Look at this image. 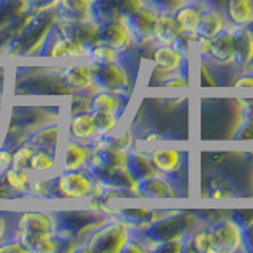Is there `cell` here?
<instances>
[{
    "label": "cell",
    "instance_id": "74e56055",
    "mask_svg": "<svg viewBox=\"0 0 253 253\" xmlns=\"http://www.w3.org/2000/svg\"><path fill=\"white\" fill-rule=\"evenodd\" d=\"M0 252H8V253H30V249L27 247L22 241L13 237L11 241H3V244H0Z\"/></svg>",
    "mask_w": 253,
    "mask_h": 253
},
{
    "label": "cell",
    "instance_id": "f6af8a7d",
    "mask_svg": "<svg viewBox=\"0 0 253 253\" xmlns=\"http://www.w3.org/2000/svg\"><path fill=\"white\" fill-rule=\"evenodd\" d=\"M144 144H157V142H162V136L158 133H149L142 138Z\"/></svg>",
    "mask_w": 253,
    "mask_h": 253
},
{
    "label": "cell",
    "instance_id": "52a82bcc",
    "mask_svg": "<svg viewBox=\"0 0 253 253\" xmlns=\"http://www.w3.org/2000/svg\"><path fill=\"white\" fill-rule=\"evenodd\" d=\"M158 18V13L154 11L152 8L147 6L146 3H142L141 8H138L136 11L124 16L125 26L128 27L130 35L133 38L134 44H146V43H154L152 40V30L155 19Z\"/></svg>",
    "mask_w": 253,
    "mask_h": 253
},
{
    "label": "cell",
    "instance_id": "6da1fadb",
    "mask_svg": "<svg viewBox=\"0 0 253 253\" xmlns=\"http://www.w3.org/2000/svg\"><path fill=\"white\" fill-rule=\"evenodd\" d=\"M192 221L193 215L188 212L182 211H172L169 213H163L160 218L152 221L144 231L136 233L141 241L144 242L147 250H152L155 244H160L165 241L174 239V237H180L185 233L192 231Z\"/></svg>",
    "mask_w": 253,
    "mask_h": 253
},
{
    "label": "cell",
    "instance_id": "4fadbf2b",
    "mask_svg": "<svg viewBox=\"0 0 253 253\" xmlns=\"http://www.w3.org/2000/svg\"><path fill=\"white\" fill-rule=\"evenodd\" d=\"M133 196L150 198V200H169V198H177V190L168 177L157 174V176L138 180Z\"/></svg>",
    "mask_w": 253,
    "mask_h": 253
},
{
    "label": "cell",
    "instance_id": "d6986e66",
    "mask_svg": "<svg viewBox=\"0 0 253 253\" xmlns=\"http://www.w3.org/2000/svg\"><path fill=\"white\" fill-rule=\"evenodd\" d=\"M182 55L176 47L171 44H155V49L152 54V60L157 65V68L163 71L166 75L179 73V68L184 62Z\"/></svg>",
    "mask_w": 253,
    "mask_h": 253
},
{
    "label": "cell",
    "instance_id": "277c9868",
    "mask_svg": "<svg viewBox=\"0 0 253 253\" xmlns=\"http://www.w3.org/2000/svg\"><path fill=\"white\" fill-rule=\"evenodd\" d=\"M95 90H108L117 95L130 92V78L126 70L119 62L114 63H90Z\"/></svg>",
    "mask_w": 253,
    "mask_h": 253
},
{
    "label": "cell",
    "instance_id": "8d00e7d4",
    "mask_svg": "<svg viewBox=\"0 0 253 253\" xmlns=\"http://www.w3.org/2000/svg\"><path fill=\"white\" fill-rule=\"evenodd\" d=\"M241 252L253 253V221L241 226Z\"/></svg>",
    "mask_w": 253,
    "mask_h": 253
},
{
    "label": "cell",
    "instance_id": "ffe728a7",
    "mask_svg": "<svg viewBox=\"0 0 253 253\" xmlns=\"http://www.w3.org/2000/svg\"><path fill=\"white\" fill-rule=\"evenodd\" d=\"M60 126L59 125H49L44 128L35 131L27 139V144L34 147L35 150H44L52 155H57V150L60 149Z\"/></svg>",
    "mask_w": 253,
    "mask_h": 253
},
{
    "label": "cell",
    "instance_id": "1f68e13d",
    "mask_svg": "<svg viewBox=\"0 0 253 253\" xmlns=\"http://www.w3.org/2000/svg\"><path fill=\"white\" fill-rule=\"evenodd\" d=\"M147 6L152 8L158 14H169L172 16L179 8L187 5L190 0H142Z\"/></svg>",
    "mask_w": 253,
    "mask_h": 253
},
{
    "label": "cell",
    "instance_id": "2e32d148",
    "mask_svg": "<svg viewBox=\"0 0 253 253\" xmlns=\"http://www.w3.org/2000/svg\"><path fill=\"white\" fill-rule=\"evenodd\" d=\"M67 131L68 138L85 142V144L97 138V125H95V116L92 111L87 109L71 114L67 124Z\"/></svg>",
    "mask_w": 253,
    "mask_h": 253
},
{
    "label": "cell",
    "instance_id": "7bdbcfd3",
    "mask_svg": "<svg viewBox=\"0 0 253 253\" xmlns=\"http://www.w3.org/2000/svg\"><path fill=\"white\" fill-rule=\"evenodd\" d=\"M200 85L201 87H215L217 83L215 79L212 78V73L209 68L204 65V60L200 62Z\"/></svg>",
    "mask_w": 253,
    "mask_h": 253
},
{
    "label": "cell",
    "instance_id": "f35d334b",
    "mask_svg": "<svg viewBox=\"0 0 253 253\" xmlns=\"http://www.w3.org/2000/svg\"><path fill=\"white\" fill-rule=\"evenodd\" d=\"M231 217L236 223H237V226H244V225H247V223H252L253 221V208H244V209H234V211H231Z\"/></svg>",
    "mask_w": 253,
    "mask_h": 253
},
{
    "label": "cell",
    "instance_id": "30bf717a",
    "mask_svg": "<svg viewBox=\"0 0 253 253\" xmlns=\"http://www.w3.org/2000/svg\"><path fill=\"white\" fill-rule=\"evenodd\" d=\"M228 19L223 10L209 2H204L201 8L200 21L196 26V43L209 42L212 37H215L218 32L228 26Z\"/></svg>",
    "mask_w": 253,
    "mask_h": 253
},
{
    "label": "cell",
    "instance_id": "44dd1931",
    "mask_svg": "<svg viewBox=\"0 0 253 253\" xmlns=\"http://www.w3.org/2000/svg\"><path fill=\"white\" fill-rule=\"evenodd\" d=\"M203 5H204L203 0H190L187 5L179 8V10L172 14L182 34L196 37V26H198V21H200Z\"/></svg>",
    "mask_w": 253,
    "mask_h": 253
},
{
    "label": "cell",
    "instance_id": "f1b7e54d",
    "mask_svg": "<svg viewBox=\"0 0 253 253\" xmlns=\"http://www.w3.org/2000/svg\"><path fill=\"white\" fill-rule=\"evenodd\" d=\"M231 142L239 146L241 150L253 152V121L241 117L239 124L236 125V128L233 131Z\"/></svg>",
    "mask_w": 253,
    "mask_h": 253
},
{
    "label": "cell",
    "instance_id": "3957f363",
    "mask_svg": "<svg viewBox=\"0 0 253 253\" xmlns=\"http://www.w3.org/2000/svg\"><path fill=\"white\" fill-rule=\"evenodd\" d=\"M131 229L128 225L119 220H106L98 226L87 239V247L84 252H101V253H119L122 252L124 245L130 239Z\"/></svg>",
    "mask_w": 253,
    "mask_h": 253
},
{
    "label": "cell",
    "instance_id": "cb8c5ba5",
    "mask_svg": "<svg viewBox=\"0 0 253 253\" xmlns=\"http://www.w3.org/2000/svg\"><path fill=\"white\" fill-rule=\"evenodd\" d=\"M180 34V29L177 26L174 16L169 14H158L155 19L154 30H152V40L155 44H172Z\"/></svg>",
    "mask_w": 253,
    "mask_h": 253
},
{
    "label": "cell",
    "instance_id": "7402d4cb",
    "mask_svg": "<svg viewBox=\"0 0 253 253\" xmlns=\"http://www.w3.org/2000/svg\"><path fill=\"white\" fill-rule=\"evenodd\" d=\"M223 13L231 26L253 24V0H225Z\"/></svg>",
    "mask_w": 253,
    "mask_h": 253
},
{
    "label": "cell",
    "instance_id": "ee69618b",
    "mask_svg": "<svg viewBox=\"0 0 253 253\" xmlns=\"http://www.w3.org/2000/svg\"><path fill=\"white\" fill-rule=\"evenodd\" d=\"M11 157L13 152L8 147H0V171H5L11 166Z\"/></svg>",
    "mask_w": 253,
    "mask_h": 253
},
{
    "label": "cell",
    "instance_id": "f546056e",
    "mask_svg": "<svg viewBox=\"0 0 253 253\" xmlns=\"http://www.w3.org/2000/svg\"><path fill=\"white\" fill-rule=\"evenodd\" d=\"M55 169V155L44 152V150H35L34 155H32L27 171L29 172H35L38 176H46V174H51Z\"/></svg>",
    "mask_w": 253,
    "mask_h": 253
},
{
    "label": "cell",
    "instance_id": "7c38bea8",
    "mask_svg": "<svg viewBox=\"0 0 253 253\" xmlns=\"http://www.w3.org/2000/svg\"><path fill=\"white\" fill-rule=\"evenodd\" d=\"M233 52L237 73L249 70V62L253 54V24L250 26H231Z\"/></svg>",
    "mask_w": 253,
    "mask_h": 253
},
{
    "label": "cell",
    "instance_id": "ba28073f",
    "mask_svg": "<svg viewBox=\"0 0 253 253\" xmlns=\"http://www.w3.org/2000/svg\"><path fill=\"white\" fill-rule=\"evenodd\" d=\"M142 0H93L92 19L98 22L121 19L142 6Z\"/></svg>",
    "mask_w": 253,
    "mask_h": 253
},
{
    "label": "cell",
    "instance_id": "4316f807",
    "mask_svg": "<svg viewBox=\"0 0 253 253\" xmlns=\"http://www.w3.org/2000/svg\"><path fill=\"white\" fill-rule=\"evenodd\" d=\"M5 179V184L8 187V192L18 193V195H27L30 187V176L27 169H18V168H8L2 172Z\"/></svg>",
    "mask_w": 253,
    "mask_h": 253
},
{
    "label": "cell",
    "instance_id": "603a6c76",
    "mask_svg": "<svg viewBox=\"0 0 253 253\" xmlns=\"http://www.w3.org/2000/svg\"><path fill=\"white\" fill-rule=\"evenodd\" d=\"M122 109L121 95L108 90H95L90 97L89 111L93 114H114L119 116Z\"/></svg>",
    "mask_w": 253,
    "mask_h": 253
},
{
    "label": "cell",
    "instance_id": "7dc6e473",
    "mask_svg": "<svg viewBox=\"0 0 253 253\" xmlns=\"http://www.w3.org/2000/svg\"><path fill=\"white\" fill-rule=\"evenodd\" d=\"M249 70H252V71H253V54H252L250 62H249Z\"/></svg>",
    "mask_w": 253,
    "mask_h": 253
},
{
    "label": "cell",
    "instance_id": "8992f818",
    "mask_svg": "<svg viewBox=\"0 0 253 253\" xmlns=\"http://www.w3.org/2000/svg\"><path fill=\"white\" fill-rule=\"evenodd\" d=\"M213 244H215V253H236L241 252V228L231 217H218L208 223Z\"/></svg>",
    "mask_w": 253,
    "mask_h": 253
},
{
    "label": "cell",
    "instance_id": "9c48e42d",
    "mask_svg": "<svg viewBox=\"0 0 253 253\" xmlns=\"http://www.w3.org/2000/svg\"><path fill=\"white\" fill-rule=\"evenodd\" d=\"M201 57L209 59L218 63V65H233L234 52H233V38H231V24L225 26L215 37H212L209 40Z\"/></svg>",
    "mask_w": 253,
    "mask_h": 253
},
{
    "label": "cell",
    "instance_id": "d6a6232c",
    "mask_svg": "<svg viewBox=\"0 0 253 253\" xmlns=\"http://www.w3.org/2000/svg\"><path fill=\"white\" fill-rule=\"evenodd\" d=\"M27 195L30 198H37V200H43V198H51L54 195V177L47 179H37L30 182Z\"/></svg>",
    "mask_w": 253,
    "mask_h": 253
},
{
    "label": "cell",
    "instance_id": "836d02e7",
    "mask_svg": "<svg viewBox=\"0 0 253 253\" xmlns=\"http://www.w3.org/2000/svg\"><path fill=\"white\" fill-rule=\"evenodd\" d=\"M95 125H97V136H106V134L117 130L119 116L114 114H93Z\"/></svg>",
    "mask_w": 253,
    "mask_h": 253
},
{
    "label": "cell",
    "instance_id": "4dcf8cb0",
    "mask_svg": "<svg viewBox=\"0 0 253 253\" xmlns=\"http://www.w3.org/2000/svg\"><path fill=\"white\" fill-rule=\"evenodd\" d=\"M234 195V188L223 176H212L208 180V196L212 200H226Z\"/></svg>",
    "mask_w": 253,
    "mask_h": 253
},
{
    "label": "cell",
    "instance_id": "7a4b0ae2",
    "mask_svg": "<svg viewBox=\"0 0 253 253\" xmlns=\"http://www.w3.org/2000/svg\"><path fill=\"white\" fill-rule=\"evenodd\" d=\"M52 236H55L54 213L46 212V211H27V212H22L19 215L14 237L26 244L30 249V252L35 244Z\"/></svg>",
    "mask_w": 253,
    "mask_h": 253
},
{
    "label": "cell",
    "instance_id": "ab89813d",
    "mask_svg": "<svg viewBox=\"0 0 253 253\" xmlns=\"http://www.w3.org/2000/svg\"><path fill=\"white\" fill-rule=\"evenodd\" d=\"M234 89H245V90H253V71L247 70L237 75L236 81L233 83Z\"/></svg>",
    "mask_w": 253,
    "mask_h": 253
},
{
    "label": "cell",
    "instance_id": "5bb4252c",
    "mask_svg": "<svg viewBox=\"0 0 253 253\" xmlns=\"http://www.w3.org/2000/svg\"><path fill=\"white\" fill-rule=\"evenodd\" d=\"M60 152H62L60 171H81L85 168L87 162H89L90 147L85 142L67 138L63 141V144H60Z\"/></svg>",
    "mask_w": 253,
    "mask_h": 253
},
{
    "label": "cell",
    "instance_id": "8fae6325",
    "mask_svg": "<svg viewBox=\"0 0 253 253\" xmlns=\"http://www.w3.org/2000/svg\"><path fill=\"white\" fill-rule=\"evenodd\" d=\"M149 158L158 174L171 179L184 166V154L172 146H155L149 152Z\"/></svg>",
    "mask_w": 253,
    "mask_h": 253
},
{
    "label": "cell",
    "instance_id": "9a60e30c",
    "mask_svg": "<svg viewBox=\"0 0 253 253\" xmlns=\"http://www.w3.org/2000/svg\"><path fill=\"white\" fill-rule=\"evenodd\" d=\"M100 40H101V43L113 46L119 52L126 51L133 44L130 30L125 26L122 18L100 22Z\"/></svg>",
    "mask_w": 253,
    "mask_h": 253
},
{
    "label": "cell",
    "instance_id": "e0dca14e",
    "mask_svg": "<svg viewBox=\"0 0 253 253\" xmlns=\"http://www.w3.org/2000/svg\"><path fill=\"white\" fill-rule=\"evenodd\" d=\"M93 0H59L55 13L62 22H84L92 19Z\"/></svg>",
    "mask_w": 253,
    "mask_h": 253
},
{
    "label": "cell",
    "instance_id": "e575fe53",
    "mask_svg": "<svg viewBox=\"0 0 253 253\" xmlns=\"http://www.w3.org/2000/svg\"><path fill=\"white\" fill-rule=\"evenodd\" d=\"M34 152H35V149H34V147H30L29 144L19 146V147L13 152V157H11V168L27 169L29 162H30L32 155H34Z\"/></svg>",
    "mask_w": 253,
    "mask_h": 253
},
{
    "label": "cell",
    "instance_id": "d4e9b609",
    "mask_svg": "<svg viewBox=\"0 0 253 253\" xmlns=\"http://www.w3.org/2000/svg\"><path fill=\"white\" fill-rule=\"evenodd\" d=\"M126 168L131 172V176L136 180H142L147 177L157 176V169L150 162L149 154L141 152V150H128V163Z\"/></svg>",
    "mask_w": 253,
    "mask_h": 253
},
{
    "label": "cell",
    "instance_id": "484cf974",
    "mask_svg": "<svg viewBox=\"0 0 253 253\" xmlns=\"http://www.w3.org/2000/svg\"><path fill=\"white\" fill-rule=\"evenodd\" d=\"M187 252H196V253H215V244L208 225L195 229L190 233L188 239V250Z\"/></svg>",
    "mask_w": 253,
    "mask_h": 253
},
{
    "label": "cell",
    "instance_id": "d590c367",
    "mask_svg": "<svg viewBox=\"0 0 253 253\" xmlns=\"http://www.w3.org/2000/svg\"><path fill=\"white\" fill-rule=\"evenodd\" d=\"M162 87H166V89H188L190 87V79L184 78L179 73H172L168 75L163 81L160 83Z\"/></svg>",
    "mask_w": 253,
    "mask_h": 253
},
{
    "label": "cell",
    "instance_id": "5b68a950",
    "mask_svg": "<svg viewBox=\"0 0 253 253\" xmlns=\"http://www.w3.org/2000/svg\"><path fill=\"white\" fill-rule=\"evenodd\" d=\"M92 192V177L84 169L62 171L54 177V195L65 200H84Z\"/></svg>",
    "mask_w": 253,
    "mask_h": 253
},
{
    "label": "cell",
    "instance_id": "83f0119b",
    "mask_svg": "<svg viewBox=\"0 0 253 253\" xmlns=\"http://www.w3.org/2000/svg\"><path fill=\"white\" fill-rule=\"evenodd\" d=\"M84 59L89 63H114L121 59V52L106 43H98L85 51Z\"/></svg>",
    "mask_w": 253,
    "mask_h": 253
},
{
    "label": "cell",
    "instance_id": "681fc988",
    "mask_svg": "<svg viewBox=\"0 0 253 253\" xmlns=\"http://www.w3.org/2000/svg\"><path fill=\"white\" fill-rule=\"evenodd\" d=\"M0 172H2V171H0Z\"/></svg>",
    "mask_w": 253,
    "mask_h": 253
},
{
    "label": "cell",
    "instance_id": "60d3db41",
    "mask_svg": "<svg viewBox=\"0 0 253 253\" xmlns=\"http://www.w3.org/2000/svg\"><path fill=\"white\" fill-rule=\"evenodd\" d=\"M239 103V114L244 119H250L253 121V97H239L237 98Z\"/></svg>",
    "mask_w": 253,
    "mask_h": 253
},
{
    "label": "cell",
    "instance_id": "c3c4849f",
    "mask_svg": "<svg viewBox=\"0 0 253 253\" xmlns=\"http://www.w3.org/2000/svg\"><path fill=\"white\" fill-rule=\"evenodd\" d=\"M0 108H2V93H0Z\"/></svg>",
    "mask_w": 253,
    "mask_h": 253
},
{
    "label": "cell",
    "instance_id": "bcb514c9",
    "mask_svg": "<svg viewBox=\"0 0 253 253\" xmlns=\"http://www.w3.org/2000/svg\"><path fill=\"white\" fill-rule=\"evenodd\" d=\"M6 231H8V226H6V218L0 213V242H3L5 236H6Z\"/></svg>",
    "mask_w": 253,
    "mask_h": 253
},
{
    "label": "cell",
    "instance_id": "b9f144b4",
    "mask_svg": "<svg viewBox=\"0 0 253 253\" xmlns=\"http://www.w3.org/2000/svg\"><path fill=\"white\" fill-rule=\"evenodd\" d=\"M57 3L59 0H29V8L30 13H35L43 10H54Z\"/></svg>",
    "mask_w": 253,
    "mask_h": 253
},
{
    "label": "cell",
    "instance_id": "ac0fdd59",
    "mask_svg": "<svg viewBox=\"0 0 253 253\" xmlns=\"http://www.w3.org/2000/svg\"><path fill=\"white\" fill-rule=\"evenodd\" d=\"M62 81L67 84V87L78 92L84 90H95L93 76L90 65H70L60 71Z\"/></svg>",
    "mask_w": 253,
    "mask_h": 253
}]
</instances>
